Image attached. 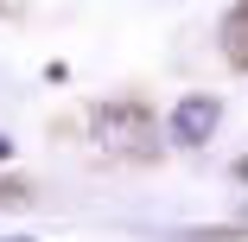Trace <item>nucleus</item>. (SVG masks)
Instances as JSON below:
<instances>
[{
    "label": "nucleus",
    "instance_id": "7ed1b4c3",
    "mask_svg": "<svg viewBox=\"0 0 248 242\" xmlns=\"http://www.w3.org/2000/svg\"><path fill=\"white\" fill-rule=\"evenodd\" d=\"M7 153H13V140H0V160H7Z\"/></svg>",
    "mask_w": 248,
    "mask_h": 242
},
{
    "label": "nucleus",
    "instance_id": "f257e3e1",
    "mask_svg": "<svg viewBox=\"0 0 248 242\" xmlns=\"http://www.w3.org/2000/svg\"><path fill=\"white\" fill-rule=\"evenodd\" d=\"M217 121H223L217 96H185V102L172 109V140H178V147H204V140L217 134Z\"/></svg>",
    "mask_w": 248,
    "mask_h": 242
},
{
    "label": "nucleus",
    "instance_id": "f03ea898",
    "mask_svg": "<svg viewBox=\"0 0 248 242\" xmlns=\"http://www.w3.org/2000/svg\"><path fill=\"white\" fill-rule=\"evenodd\" d=\"M223 51H229V64H235V70H248V0L223 19Z\"/></svg>",
    "mask_w": 248,
    "mask_h": 242
}]
</instances>
